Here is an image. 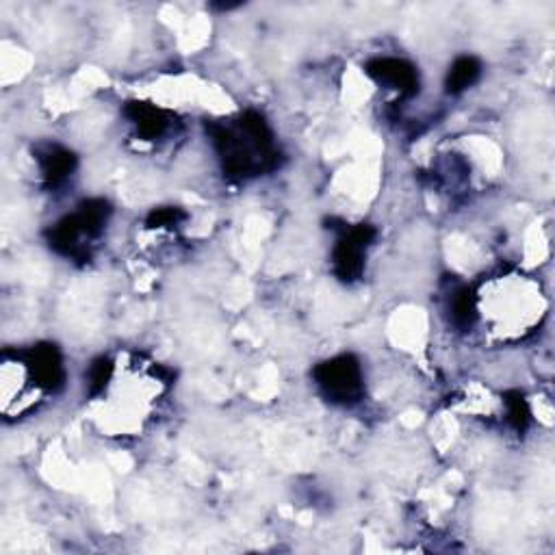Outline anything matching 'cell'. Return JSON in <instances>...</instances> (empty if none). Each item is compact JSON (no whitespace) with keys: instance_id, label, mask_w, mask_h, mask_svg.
Instances as JSON below:
<instances>
[{"instance_id":"cell-7","label":"cell","mask_w":555,"mask_h":555,"mask_svg":"<svg viewBox=\"0 0 555 555\" xmlns=\"http://www.w3.org/2000/svg\"><path fill=\"white\" fill-rule=\"evenodd\" d=\"M124 113L137 128L139 137L146 141L163 137L167 133V128H170V118H167V113L161 111L159 107L148 105V102H128Z\"/></svg>"},{"instance_id":"cell-11","label":"cell","mask_w":555,"mask_h":555,"mask_svg":"<svg viewBox=\"0 0 555 555\" xmlns=\"http://www.w3.org/2000/svg\"><path fill=\"white\" fill-rule=\"evenodd\" d=\"M113 373H115V365L113 360L107 356H100L96 358L92 367H89L87 373V391L92 397H98L109 389V384L113 380Z\"/></svg>"},{"instance_id":"cell-6","label":"cell","mask_w":555,"mask_h":555,"mask_svg":"<svg viewBox=\"0 0 555 555\" xmlns=\"http://www.w3.org/2000/svg\"><path fill=\"white\" fill-rule=\"evenodd\" d=\"M35 159H37V163H40V172H42V178L48 187L63 185L76 170L74 152L61 148V146H55V144L37 148Z\"/></svg>"},{"instance_id":"cell-3","label":"cell","mask_w":555,"mask_h":555,"mask_svg":"<svg viewBox=\"0 0 555 555\" xmlns=\"http://www.w3.org/2000/svg\"><path fill=\"white\" fill-rule=\"evenodd\" d=\"M315 384L328 402L337 406H354L365 395L363 367L354 354H341L319 363L313 371Z\"/></svg>"},{"instance_id":"cell-9","label":"cell","mask_w":555,"mask_h":555,"mask_svg":"<svg viewBox=\"0 0 555 555\" xmlns=\"http://www.w3.org/2000/svg\"><path fill=\"white\" fill-rule=\"evenodd\" d=\"M451 324L458 330H471L475 326L480 311H477V293L471 287H460L449 298Z\"/></svg>"},{"instance_id":"cell-12","label":"cell","mask_w":555,"mask_h":555,"mask_svg":"<svg viewBox=\"0 0 555 555\" xmlns=\"http://www.w3.org/2000/svg\"><path fill=\"white\" fill-rule=\"evenodd\" d=\"M185 217V211L178 209V206H161V209H154L148 215L146 224L148 228H174L183 222Z\"/></svg>"},{"instance_id":"cell-2","label":"cell","mask_w":555,"mask_h":555,"mask_svg":"<svg viewBox=\"0 0 555 555\" xmlns=\"http://www.w3.org/2000/svg\"><path fill=\"white\" fill-rule=\"evenodd\" d=\"M111 204L102 198H89L79 204V211L61 217L59 222L48 230L50 250L59 256L72 258V261H87L89 243L102 235L109 217Z\"/></svg>"},{"instance_id":"cell-10","label":"cell","mask_w":555,"mask_h":555,"mask_svg":"<svg viewBox=\"0 0 555 555\" xmlns=\"http://www.w3.org/2000/svg\"><path fill=\"white\" fill-rule=\"evenodd\" d=\"M503 406H506L508 423L516 432H525L532 423V408H529L527 399L521 391H508L503 395Z\"/></svg>"},{"instance_id":"cell-4","label":"cell","mask_w":555,"mask_h":555,"mask_svg":"<svg viewBox=\"0 0 555 555\" xmlns=\"http://www.w3.org/2000/svg\"><path fill=\"white\" fill-rule=\"evenodd\" d=\"M376 228L369 224H358L354 228H345L337 245L332 250V267L334 276L341 282H354L365 271V256L376 241Z\"/></svg>"},{"instance_id":"cell-5","label":"cell","mask_w":555,"mask_h":555,"mask_svg":"<svg viewBox=\"0 0 555 555\" xmlns=\"http://www.w3.org/2000/svg\"><path fill=\"white\" fill-rule=\"evenodd\" d=\"M365 74L384 89H393L399 98H412L419 92V72L406 59L378 57L365 66Z\"/></svg>"},{"instance_id":"cell-1","label":"cell","mask_w":555,"mask_h":555,"mask_svg":"<svg viewBox=\"0 0 555 555\" xmlns=\"http://www.w3.org/2000/svg\"><path fill=\"white\" fill-rule=\"evenodd\" d=\"M211 139L228 178L243 180L278 167L274 133L261 113L245 111L235 128L213 124Z\"/></svg>"},{"instance_id":"cell-8","label":"cell","mask_w":555,"mask_h":555,"mask_svg":"<svg viewBox=\"0 0 555 555\" xmlns=\"http://www.w3.org/2000/svg\"><path fill=\"white\" fill-rule=\"evenodd\" d=\"M482 76V61L473 55H462L458 57L445 76V92L449 96H458L467 92L469 87L477 83Z\"/></svg>"}]
</instances>
